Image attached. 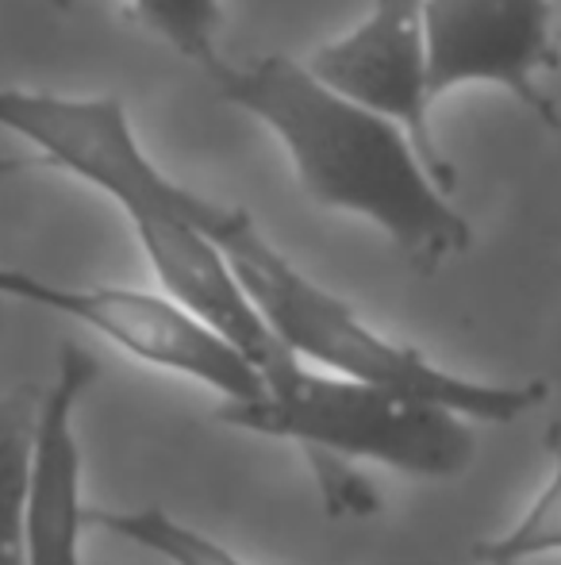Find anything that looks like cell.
Returning <instances> with one entry per match:
<instances>
[{
    "instance_id": "6da1fadb",
    "label": "cell",
    "mask_w": 561,
    "mask_h": 565,
    "mask_svg": "<svg viewBox=\"0 0 561 565\" xmlns=\"http://www.w3.org/2000/svg\"><path fill=\"white\" fill-rule=\"evenodd\" d=\"M212 77L227 105L278 135L308 201L374 224L423 274L473 246L470 220L389 116L354 105L289 54L250 66L216 62Z\"/></svg>"
},
{
    "instance_id": "7a4b0ae2",
    "label": "cell",
    "mask_w": 561,
    "mask_h": 565,
    "mask_svg": "<svg viewBox=\"0 0 561 565\" xmlns=\"http://www.w3.org/2000/svg\"><path fill=\"white\" fill-rule=\"evenodd\" d=\"M212 243L231 266L235 281L262 316L266 331L296 358L320 373L346 381L397 388L450 408L470 424H516L542 408L550 385L531 381H477L442 370L423 350L397 342L366 323L343 297L296 269L289 258L255 227L247 212L235 209L227 227Z\"/></svg>"
},
{
    "instance_id": "3957f363",
    "label": "cell",
    "mask_w": 561,
    "mask_h": 565,
    "mask_svg": "<svg viewBox=\"0 0 561 565\" xmlns=\"http://www.w3.org/2000/svg\"><path fill=\"white\" fill-rule=\"evenodd\" d=\"M216 419L266 439L296 443L315 466L369 461L420 481L465 473L477 454L473 424L442 404L312 365H292L281 381L266 385L262 401L219 408Z\"/></svg>"
},
{
    "instance_id": "277c9868",
    "label": "cell",
    "mask_w": 561,
    "mask_h": 565,
    "mask_svg": "<svg viewBox=\"0 0 561 565\" xmlns=\"http://www.w3.org/2000/svg\"><path fill=\"white\" fill-rule=\"evenodd\" d=\"M0 127L39 150L31 166H54L85 181L123 209L131 227L150 220H185L216 238L235 209L204 201L158 170L139 147L128 108L116 97H58V93L0 89Z\"/></svg>"
},
{
    "instance_id": "5b68a950",
    "label": "cell",
    "mask_w": 561,
    "mask_h": 565,
    "mask_svg": "<svg viewBox=\"0 0 561 565\" xmlns=\"http://www.w3.org/2000/svg\"><path fill=\"white\" fill-rule=\"evenodd\" d=\"M0 297L66 316L112 342L116 350L139 358L142 365L204 385L224 401V408L255 404L266 396L262 373L231 342H224L196 316L173 305L165 292L120 289V285H54L23 269L0 266Z\"/></svg>"
},
{
    "instance_id": "8992f818",
    "label": "cell",
    "mask_w": 561,
    "mask_h": 565,
    "mask_svg": "<svg viewBox=\"0 0 561 565\" xmlns=\"http://www.w3.org/2000/svg\"><path fill=\"white\" fill-rule=\"evenodd\" d=\"M561 66L550 0H427V97L457 85H496L539 124L558 127V105L539 74Z\"/></svg>"
},
{
    "instance_id": "52a82bcc",
    "label": "cell",
    "mask_w": 561,
    "mask_h": 565,
    "mask_svg": "<svg viewBox=\"0 0 561 565\" xmlns=\"http://www.w3.org/2000/svg\"><path fill=\"white\" fill-rule=\"evenodd\" d=\"M323 85L412 135L434 178L457 189V173L431 131L427 97V0H374L366 20L304 62Z\"/></svg>"
},
{
    "instance_id": "ba28073f",
    "label": "cell",
    "mask_w": 561,
    "mask_h": 565,
    "mask_svg": "<svg viewBox=\"0 0 561 565\" xmlns=\"http://www.w3.org/2000/svg\"><path fill=\"white\" fill-rule=\"evenodd\" d=\"M97 377V358L77 342H66L58 350L54 381L39 396L23 515V565H82V531L89 527V508L82 500L77 408Z\"/></svg>"
},
{
    "instance_id": "9c48e42d",
    "label": "cell",
    "mask_w": 561,
    "mask_h": 565,
    "mask_svg": "<svg viewBox=\"0 0 561 565\" xmlns=\"http://www.w3.org/2000/svg\"><path fill=\"white\" fill-rule=\"evenodd\" d=\"M136 238L158 277V292L181 305L188 316L212 328L224 342H231L250 365L266 377V385L281 381L292 365H300L278 339L266 331L242 285L219 246L201 227L185 220H150L136 227Z\"/></svg>"
},
{
    "instance_id": "30bf717a",
    "label": "cell",
    "mask_w": 561,
    "mask_h": 565,
    "mask_svg": "<svg viewBox=\"0 0 561 565\" xmlns=\"http://www.w3.org/2000/svg\"><path fill=\"white\" fill-rule=\"evenodd\" d=\"M35 388L0 396V565H23V515L39 424Z\"/></svg>"
},
{
    "instance_id": "8fae6325",
    "label": "cell",
    "mask_w": 561,
    "mask_h": 565,
    "mask_svg": "<svg viewBox=\"0 0 561 565\" xmlns=\"http://www.w3.org/2000/svg\"><path fill=\"white\" fill-rule=\"evenodd\" d=\"M89 527L108 531L120 543L154 554L165 565H255L224 546L219 539L188 527L185 520L162 512V508H93Z\"/></svg>"
},
{
    "instance_id": "7c38bea8",
    "label": "cell",
    "mask_w": 561,
    "mask_h": 565,
    "mask_svg": "<svg viewBox=\"0 0 561 565\" xmlns=\"http://www.w3.org/2000/svg\"><path fill=\"white\" fill-rule=\"evenodd\" d=\"M550 477L508 531L481 539L473 558L485 565H527L561 554V427H550Z\"/></svg>"
},
{
    "instance_id": "4fadbf2b",
    "label": "cell",
    "mask_w": 561,
    "mask_h": 565,
    "mask_svg": "<svg viewBox=\"0 0 561 565\" xmlns=\"http://www.w3.org/2000/svg\"><path fill=\"white\" fill-rule=\"evenodd\" d=\"M131 20L142 23L154 39L170 43L177 54L216 66V35L224 28L219 0H123Z\"/></svg>"
},
{
    "instance_id": "5bb4252c",
    "label": "cell",
    "mask_w": 561,
    "mask_h": 565,
    "mask_svg": "<svg viewBox=\"0 0 561 565\" xmlns=\"http://www.w3.org/2000/svg\"><path fill=\"white\" fill-rule=\"evenodd\" d=\"M15 170H31V162H0V173H15Z\"/></svg>"
},
{
    "instance_id": "9a60e30c",
    "label": "cell",
    "mask_w": 561,
    "mask_h": 565,
    "mask_svg": "<svg viewBox=\"0 0 561 565\" xmlns=\"http://www.w3.org/2000/svg\"><path fill=\"white\" fill-rule=\"evenodd\" d=\"M54 8H74V0H54Z\"/></svg>"
}]
</instances>
